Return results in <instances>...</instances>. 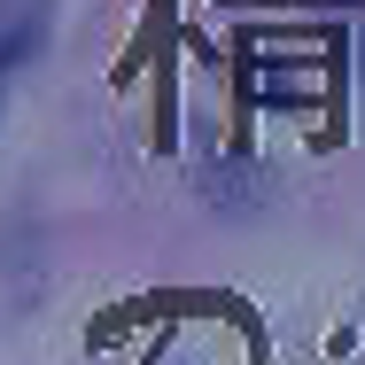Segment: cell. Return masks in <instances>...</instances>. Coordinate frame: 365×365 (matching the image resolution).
Returning <instances> with one entry per match:
<instances>
[{
	"label": "cell",
	"mask_w": 365,
	"mask_h": 365,
	"mask_svg": "<svg viewBox=\"0 0 365 365\" xmlns=\"http://www.w3.org/2000/svg\"><path fill=\"white\" fill-rule=\"evenodd\" d=\"M55 31V0H0V78L16 63H31Z\"/></svg>",
	"instance_id": "1"
}]
</instances>
